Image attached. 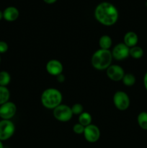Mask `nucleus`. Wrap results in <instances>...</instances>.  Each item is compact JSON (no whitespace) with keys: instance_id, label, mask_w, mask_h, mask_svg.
Here are the masks:
<instances>
[{"instance_id":"obj_26","label":"nucleus","mask_w":147,"mask_h":148,"mask_svg":"<svg viewBox=\"0 0 147 148\" xmlns=\"http://www.w3.org/2000/svg\"><path fill=\"white\" fill-rule=\"evenodd\" d=\"M144 85H145V88L147 90V73L146 74L145 76H144Z\"/></svg>"},{"instance_id":"obj_29","label":"nucleus","mask_w":147,"mask_h":148,"mask_svg":"<svg viewBox=\"0 0 147 148\" xmlns=\"http://www.w3.org/2000/svg\"><path fill=\"white\" fill-rule=\"evenodd\" d=\"M0 62H1V57H0Z\"/></svg>"},{"instance_id":"obj_14","label":"nucleus","mask_w":147,"mask_h":148,"mask_svg":"<svg viewBox=\"0 0 147 148\" xmlns=\"http://www.w3.org/2000/svg\"><path fill=\"white\" fill-rule=\"evenodd\" d=\"M99 46L101 49H105V50H108L112 46V39L108 36H102L100 38L99 41Z\"/></svg>"},{"instance_id":"obj_4","label":"nucleus","mask_w":147,"mask_h":148,"mask_svg":"<svg viewBox=\"0 0 147 148\" xmlns=\"http://www.w3.org/2000/svg\"><path fill=\"white\" fill-rule=\"evenodd\" d=\"M53 116L59 121L66 122L72 118L71 108L66 105H59L53 109Z\"/></svg>"},{"instance_id":"obj_11","label":"nucleus","mask_w":147,"mask_h":148,"mask_svg":"<svg viewBox=\"0 0 147 148\" xmlns=\"http://www.w3.org/2000/svg\"><path fill=\"white\" fill-rule=\"evenodd\" d=\"M46 69L50 75L53 76H58L62 74L63 72V65L59 61L53 59L49 61L46 64Z\"/></svg>"},{"instance_id":"obj_24","label":"nucleus","mask_w":147,"mask_h":148,"mask_svg":"<svg viewBox=\"0 0 147 148\" xmlns=\"http://www.w3.org/2000/svg\"><path fill=\"white\" fill-rule=\"evenodd\" d=\"M56 77H57V79H58V81H59V82H64L65 77H64V75H63L61 74V75H58V76H56Z\"/></svg>"},{"instance_id":"obj_18","label":"nucleus","mask_w":147,"mask_h":148,"mask_svg":"<svg viewBox=\"0 0 147 148\" xmlns=\"http://www.w3.org/2000/svg\"><path fill=\"white\" fill-rule=\"evenodd\" d=\"M11 80V77L10 74L5 71L0 72V86L6 87Z\"/></svg>"},{"instance_id":"obj_16","label":"nucleus","mask_w":147,"mask_h":148,"mask_svg":"<svg viewBox=\"0 0 147 148\" xmlns=\"http://www.w3.org/2000/svg\"><path fill=\"white\" fill-rule=\"evenodd\" d=\"M91 122H92V116L89 113L84 112L79 115V123L82 126L86 127L91 124Z\"/></svg>"},{"instance_id":"obj_19","label":"nucleus","mask_w":147,"mask_h":148,"mask_svg":"<svg viewBox=\"0 0 147 148\" xmlns=\"http://www.w3.org/2000/svg\"><path fill=\"white\" fill-rule=\"evenodd\" d=\"M137 120L141 128L147 130V113L141 112L138 116Z\"/></svg>"},{"instance_id":"obj_15","label":"nucleus","mask_w":147,"mask_h":148,"mask_svg":"<svg viewBox=\"0 0 147 148\" xmlns=\"http://www.w3.org/2000/svg\"><path fill=\"white\" fill-rule=\"evenodd\" d=\"M10 93L6 87L0 86V106L8 102Z\"/></svg>"},{"instance_id":"obj_1","label":"nucleus","mask_w":147,"mask_h":148,"mask_svg":"<svg viewBox=\"0 0 147 148\" xmlns=\"http://www.w3.org/2000/svg\"><path fill=\"white\" fill-rule=\"evenodd\" d=\"M95 17L101 24L110 26L115 24L118 19V11L111 3L103 1L98 4L95 10Z\"/></svg>"},{"instance_id":"obj_13","label":"nucleus","mask_w":147,"mask_h":148,"mask_svg":"<svg viewBox=\"0 0 147 148\" xmlns=\"http://www.w3.org/2000/svg\"><path fill=\"white\" fill-rule=\"evenodd\" d=\"M138 43V36L134 32H128L124 36V44L128 48L136 46Z\"/></svg>"},{"instance_id":"obj_23","label":"nucleus","mask_w":147,"mask_h":148,"mask_svg":"<svg viewBox=\"0 0 147 148\" xmlns=\"http://www.w3.org/2000/svg\"><path fill=\"white\" fill-rule=\"evenodd\" d=\"M8 50V45L6 42L0 41V53H4Z\"/></svg>"},{"instance_id":"obj_17","label":"nucleus","mask_w":147,"mask_h":148,"mask_svg":"<svg viewBox=\"0 0 147 148\" xmlns=\"http://www.w3.org/2000/svg\"><path fill=\"white\" fill-rule=\"evenodd\" d=\"M129 55H131L134 59H140L144 55V51L141 47L138 46H133L131 49H130Z\"/></svg>"},{"instance_id":"obj_9","label":"nucleus","mask_w":147,"mask_h":148,"mask_svg":"<svg viewBox=\"0 0 147 148\" xmlns=\"http://www.w3.org/2000/svg\"><path fill=\"white\" fill-rule=\"evenodd\" d=\"M129 51L130 49L124 43H119L114 47L111 53L114 59L117 60H122L129 56Z\"/></svg>"},{"instance_id":"obj_10","label":"nucleus","mask_w":147,"mask_h":148,"mask_svg":"<svg viewBox=\"0 0 147 148\" xmlns=\"http://www.w3.org/2000/svg\"><path fill=\"white\" fill-rule=\"evenodd\" d=\"M107 75L110 79L118 82L122 80L125 73L121 66L118 65H110L107 69Z\"/></svg>"},{"instance_id":"obj_7","label":"nucleus","mask_w":147,"mask_h":148,"mask_svg":"<svg viewBox=\"0 0 147 148\" xmlns=\"http://www.w3.org/2000/svg\"><path fill=\"white\" fill-rule=\"evenodd\" d=\"M17 107L12 102H7L0 106V117L4 120H10L16 114Z\"/></svg>"},{"instance_id":"obj_3","label":"nucleus","mask_w":147,"mask_h":148,"mask_svg":"<svg viewBox=\"0 0 147 148\" xmlns=\"http://www.w3.org/2000/svg\"><path fill=\"white\" fill-rule=\"evenodd\" d=\"M112 56L109 50L99 49L93 54L92 57V64L98 70L108 69L111 64Z\"/></svg>"},{"instance_id":"obj_28","label":"nucleus","mask_w":147,"mask_h":148,"mask_svg":"<svg viewBox=\"0 0 147 148\" xmlns=\"http://www.w3.org/2000/svg\"><path fill=\"white\" fill-rule=\"evenodd\" d=\"M0 148H4V146H3V144L1 140H0Z\"/></svg>"},{"instance_id":"obj_12","label":"nucleus","mask_w":147,"mask_h":148,"mask_svg":"<svg viewBox=\"0 0 147 148\" xmlns=\"http://www.w3.org/2000/svg\"><path fill=\"white\" fill-rule=\"evenodd\" d=\"M19 17V11L16 7H8L3 12V18L9 22H13Z\"/></svg>"},{"instance_id":"obj_20","label":"nucleus","mask_w":147,"mask_h":148,"mask_svg":"<svg viewBox=\"0 0 147 148\" xmlns=\"http://www.w3.org/2000/svg\"><path fill=\"white\" fill-rule=\"evenodd\" d=\"M122 82L126 86H132L135 82V78L132 74H126L122 78Z\"/></svg>"},{"instance_id":"obj_6","label":"nucleus","mask_w":147,"mask_h":148,"mask_svg":"<svg viewBox=\"0 0 147 148\" xmlns=\"http://www.w3.org/2000/svg\"><path fill=\"white\" fill-rule=\"evenodd\" d=\"M113 102L115 107L120 111H125L130 105V99L128 95L122 91L115 92L113 96Z\"/></svg>"},{"instance_id":"obj_27","label":"nucleus","mask_w":147,"mask_h":148,"mask_svg":"<svg viewBox=\"0 0 147 148\" xmlns=\"http://www.w3.org/2000/svg\"><path fill=\"white\" fill-rule=\"evenodd\" d=\"M2 18H3V12H1V10H0V20H1Z\"/></svg>"},{"instance_id":"obj_21","label":"nucleus","mask_w":147,"mask_h":148,"mask_svg":"<svg viewBox=\"0 0 147 148\" xmlns=\"http://www.w3.org/2000/svg\"><path fill=\"white\" fill-rule=\"evenodd\" d=\"M71 108L73 114H75V115H80L81 114L83 113L82 112L83 111V106L80 103L74 104Z\"/></svg>"},{"instance_id":"obj_5","label":"nucleus","mask_w":147,"mask_h":148,"mask_svg":"<svg viewBox=\"0 0 147 148\" xmlns=\"http://www.w3.org/2000/svg\"><path fill=\"white\" fill-rule=\"evenodd\" d=\"M15 130L14 124L10 120L0 121V140L4 141L10 139L13 135Z\"/></svg>"},{"instance_id":"obj_22","label":"nucleus","mask_w":147,"mask_h":148,"mask_svg":"<svg viewBox=\"0 0 147 148\" xmlns=\"http://www.w3.org/2000/svg\"><path fill=\"white\" fill-rule=\"evenodd\" d=\"M84 128L85 127L82 126V124H76L73 127V130L76 134H83L84 131Z\"/></svg>"},{"instance_id":"obj_8","label":"nucleus","mask_w":147,"mask_h":148,"mask_svg":"<svg viewBox=\"0 0 147 148\" xmlns=\"http://www.w3.org/2000/svg\"><path fill=\"white\" fill-rule=\"evenodd\" d=\"M84 135L85 139L89 143H95L97 141L100 136V132L99 128L94 124H89L84 128Z\"/></svg>"},{"instance_id":"obj_2","label":"nucleus","mask_w":147,"mask_h":148,"mask_svg":"<svg viewBox=\"0 0 147 148\" xmlns=\"http://www.w3.org/2000/svg\"><path fill=\"white\" fill-rule=\"evenodd\" d=\"M62 101V95L61 92L55 88H49L43 91L41 95V102L43 106L48 109H54Z\"/></svg>"},{"instance_id":"obj_25","label":"nucleus","mask_w":147,"mask_h":148,"mask_svg":"<svg viewBox=\"0 0 147 148\" xmlns=\"http://www.w3.org/2000/svg\"><path fill=\"white\" fill-rule=\"evenodd\" d=\"M43 1H45V2L46 3V4H53V3L56 2L57 0H43Z\"/></svg>"}]
</instances>
